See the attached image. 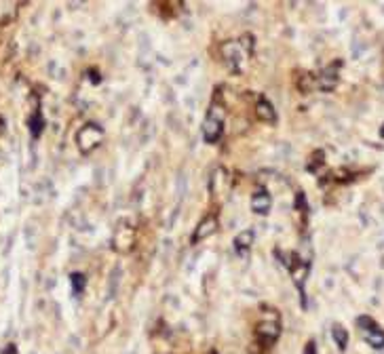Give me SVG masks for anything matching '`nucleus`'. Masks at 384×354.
<instances>
[{"mask_svg": "<svg viewBox=\"0 0 384 354\" xmlns=\"http://www.w3.org/2000/svg\"><path fill=\"white\" fill-rule=\"evenodd\" d=\"M224 114L226 110L224 106L217 104V99L211 104L209 108V114L205 118V122H203V137H205L207 144H215V141L222 137L224 133Z\"/></svg>", "mask_w": 384, "mask_h": 354, "instance_id": "obj_1", "label": "nucleus"}, {"mask_svg": "<svg viewBox=\"0 0 384 354\" xmlns=\"http://www.w3.org/2000/svg\"><path fill=\"white\" fill-rule=\"evenodd\" d=\"M104 141V129L97 122H87L76 133V146L83 154H91Z\"/></svg>", "mask_w": 384, "mask_h": 354, "instance_id": "obj_2", "label": "nucleus"}, {"mask_svg": "<svg viewBox=\"0 0 384 354\" xmlns=\"http://www.w3.org/2000/svg\"><path fill=\"white\" fill-rule=\"evenodd\" d=\"M287 266H289V272H292L294 285L298 287V291H300V295H302V304L306 306V300H304V282H306L308 274H310V262L302 259L298 253H292V255H289Z\"/></svg>", "mask_w": 384, "mask_h": 354, "instance_id": "obj_3", "label": "nucleus"}, {"mask_svg": "<svg viewBox=\"0 0 384 354\" xmlns=\"http://www.w3.org/2000/svg\"><path fill=\"white\" fill-rule=\"evenodd\" d=\"M357 325L361 329V335L363 340L372 346L376 350H382L384 348V331L376 325V320L372 316H359L357 318Z\"/></svg>", "mask_w": 384, "mask_h": 354, "instance_id": "obj_4", "label": "nucleus"}, {"mask_svg": "<svg viewBox=\"0 0 384 354\" xmlns=\"http://www.w3.org/2000/svg\"><path fill=\"white\" fill-rule=\"evenodd\" d=\"M112 247L119 253H129L135 247V228H131L129 224H119L112 238Z\"/></svg>", "mask_w": 384, "mask_h": 354, "instance_id": "obj_5", "label": "nucleus"}, {"mask_svg": "<svg viewBox=\"0 0 384 354\" xmlns=\"http://www.w3.org/2000/svg\"><path fill=\"white\" fill-rule=\"evenodd\" d=\"M279 333H281V327H279V316H270V318H264L260 325H257V340H260L266 348L272 346L274 342L279 340Z\"/></svg>", "mask_w": 384, "mask_h": 354, "instance_id": "obj_6", "label": "nucleus"}, {"mask_svg": "<svg viewBox=\"0 0 384 354\" xmlns=\"http://www.w3.org/2000/svg\"><path fill=\"white\" fill-rule=\"evenodd\" d=\"M340 68H342V61H334V64H329L321 76H317V86L321 91H334L336 86L340 82Z\"/></svg>", "mask_w": 384, "mask_h": 354, "instance_id": "obj_7", "label": "nucleus"}, {"mask_svg": "<svg viewBox=\"0 0 384 354\" xmlns=\"http://www.w3.org/2000/svg\"><path fill=\"white\" fill-rule=\"evenodd\" d=\"M222 53H224V57H226V61H228V66H230L232 72H239L241 66H243V59L247 57V53L243 51V44L234 42V40L226 42L222 46Z\"/></svg>", "mask_w": 384, "mask_h": 354, "instance_id": "obj_8", "label": "nucleus"}, {"mask_svg": "<svg viewBox=\"0 0 384 354\" xmlns=\"http://www.w3.org/2000/svg\"><path fill=\"white\" fill-rule=\"evenodd\" d=\"M215 230H217V217L215 215H205L199 222V226L194 228V234H192V238H190L192 245H197V242L209 238L211 234H215Z\"/></svg>", "mask_w": 384, "mask_h": 354, "instance_id": "obj_9", "label": "nucleus"}, {"mask_svg": "<svg viewBox=\"0 0 384 354\" xmlns=\"http://www.w3.org/2000/svg\"><path fill=\"white\" fill-rule=\"evenodd\" d=\"M272 209V198L266 188H257L252 196V211L257 215H268Z\"/></svg>", "mask_w": 384, "mask_h": 354, "instance_id": "obj_10", "label": "nucleus"}, {"mask_svg": "<svg viewBox=\"0 0 384 354\" xmlns=\"http://www.w3.org/2000/svg\"><path fill=\"white\" fill-rule=\"evenodd\" d=\"M256 114H257V118H260L262 122H268V124H274V122H277V110H274V106H272L266 97H260V99H257V104H256Z\"/></svg>", "mask_w": 384, "mask_h": 354, "instance_id": "obj_11", "label": "nucleus"}, {"mask_svg": "<svg viewBox=\"0 0 384 354\" xmlns=\"http://www.w3.org/2000/svg\"><path fill=\"white\" fill-rule=\"evenodd\" d=\"M254 240H256V232L252 230V228L239 232L237 238H234V251H237L239 255H247L249 249H252V245H254Z\"/></svg>", "mask_w": 384, "mask_h": 354, "instance_id": "obj_12", "label": "nucleus"}, {"mask_svg": "<svg viewBox=\"0 0 384 354\" xmlns=\"http://www.w3.org/2000/svg\"><path fill=\"white\" fill-rule=\"evenodd\" d=\"M28 127H30V133H32V137H38L43 133V127H44V120H43V114L41 110L34 108L32 116L28 118Z\"/></svg>", "mask_w": 384, "mask_h": 354, "instance_id": "obj_13", "label": "nucleus"}, {"mask_svg": "<svg viewBox=\"0 0 384 354\" xmlns=\"http://www.w3.org/2000/svg\"><path fill=\"white\" fill-rule=\"evenodd\" d=\"M332 337H334V342H336V346H338L340 350H346L348 333H346V329H344L342 325H334V329H332Z\"/></svg>", "mask_w": 384, "mask_h": 354, "instance_id": "obj_14", "label": "nucleus"}, {"mask_svg": "<svg viewBox=\"0 0 384 354\" xmlns=\"http://www.w3.org/2000/svg\"><path fill=\"white\" fill-rule=\"evenodd\" d=\"M317 84V76H312V74H304L300 80H298V89H300L302 93H310L312 91V86Z\"/></svg>", "mask_w": 384, "mask_h": 354, "instance_id": "obj_15", "label": "nucleus"}, {"mask_svg": "<svg viewBox=\"0 0 384 354\" xmlns=\"http://www.w3.org/2000/svg\"><path fill=\"white\" fill-rule=\"evenodd\" d=\"M70 280H72V289H74V293H76V295H81L83 291H85V285H87V278H85V274H83V272H74L72 276H70Z\"/></svg>", "mask_w": 384, "mask_h": 354, "instance_id": "obj_16", "label": "nucleus"}, {"mask_svg": "<svg viewBox=\"0 0 384 354\" xmlns=\"http://www.w3.org/2000/svg\"><path fill=\"white\" fill-rule=\"evenodd\" d=\"M323 152H321V150H317L315 154H312V162H308V171H317V167H319V164H323Z\"/></svg>", "mask_w": 384, "mask_h": 354, "instance_id": "obj_17", "label": "nucleus"}, {"mask_svg": "<svg viewBox=\"0 0 384 354\" xmlns=\"http://www.w3.org/2000/svg\"><path fill=\"white\" fill-rule=\"evenodd\" d=\"M304 354H317V350H315V344H312V342H308V344H306V352H304Z\"/></svg>", "mask_w": 384, "mask_h": 354, "instance_id": "obj_18", "label": "nucleus"}, {"mask_svg": "<svg viewBox=\"0 0 384 354\" xmlns=\"http://www.w3.org/2000/svg\"><path fill=\"white\" fill-rule=\"evenodd\" d=\"M89 78H91V80H93V82H95V84L99 82V74L95 72V70H91V72H89Z\"/></svg>", "mask_w": 384, "mask_h": 354, "instance_id": "obj_19", "label": "nucleus"}, {"mask_svg": "<svg viewBox=\"0 0 384 354\" xmlns=\"http://www.w3.org/2000/svg\"><path fill=\"white\" fill-rule=\"evenodd\" d=\"M382 137H384V129H382Z\"/></svg>", "mask_w": 384, "mask_h": 354, "instance_id": "obj_20", "label": "nucleus"}, {"mask_svg": "<svg viewBox=\"0 0 384 354\" xmlns=\"http://www.w3.org/2000/svg\"><path fill=\"white\" fill-rule=\"evenodd\" d=\"M211 354H215V352H211Z\"/></svg>", "mask_w": 384, "mask_h": 354, "instance_id": "obj_21", "label": "nucleus"}]
</instances>
